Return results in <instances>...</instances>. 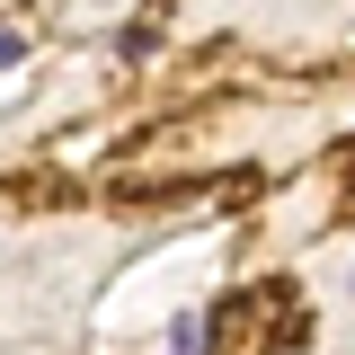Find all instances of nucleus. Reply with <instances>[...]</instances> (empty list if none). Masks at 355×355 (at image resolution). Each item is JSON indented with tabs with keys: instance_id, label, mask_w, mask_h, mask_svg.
Listing matches in <instances>:
<instances>
[{
	"instance_id": "1",
	"label": "nucleus",
	"mask_w": 355,
	"mask_h": 355,
	"mask_svg": "<svg viewBox=\"0 0 355 355\" xmlns=\"http://www.w3.org/2000/svg\"><path fill=\"white\" fill-rule=\"evenodd\" d=\"M214 347V320H205V311H178L169 320V355H205Z\"/></svg>"
},
{
	"instance_id": "2",
	"label": "nucleus",
	"mask_w": 355,
	"mask_h": 355,
	"mask_svg": "<svg viewBox=\"0 0 355 355\" xmlns=\"http://www.w3.org/2000/svg\"><path fill=\"white\" fill-rule=\"evenodd\" d=\"M18 53H27V36H18V27H0V71H9Z\"/></svg>"
}]
</instances>
